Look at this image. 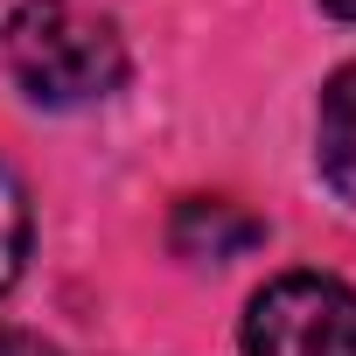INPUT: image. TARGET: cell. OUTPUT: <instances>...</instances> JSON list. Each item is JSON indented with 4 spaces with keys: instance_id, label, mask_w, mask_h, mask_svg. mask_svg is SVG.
Returning <instances> with one entry per match:
<instances>
[{
    "instance_id": "obj_2",
    "label": "cell",
    "mask_w": 356,
    "mask_h": 356,
    "mask_svg": "<svg viewBox=\"0 0 356 356\" xmlns=\"http://www.w3.org/2000/svg\"><path fill=\"white\" fill-rule=\"evenodd\" d=\"M245 356H356V286L286 273L245 307Z\"/></svg>"
},
{
    "instance_id": "obj_1",
    "label": "cell",
    "mask_w": 356,
    "mask_h": 356,
    "mask_svg": "<svg viewBox=\"0 0 356 356\" xmlns=\"http://www.w3.org/2000/svg\"><path fill=\"white\" fill-rule=\"evenodd\" d=\"M8 70L35 105H91L119 91L126 42L105 15L77 0H22L8 22Z\"/></svg>"
},
{
    "instance_id": "obj_7",
    "label": "cell",
    "mask_w": 356,
    "mask_h": 356,
    "mask_svg": "<svg viewBox=\"0 0 356 356\" xmlns=\"http://www.w3.org/2000/svg\"><path fill=\"white\" fill-rule=\"evenodd\" d=\"M328 15H342V22H356V0H321Z\"/></svg>"
},
{
    "instance_id": "obj_6",
    "label": "cell",
    "mask_w": 356,
    "mask_h": 356,
    "mask_svg": "<svg viewBox=\"0 0 356 356\" xmlns=\"http://www.w3.org/2000/svg\"><path fill=\"white\" fill-rule=\"evenodd\" d=\"M0 356H63V349L42 342V335H29V328H0Z\"/></svg>"
},
{
    "instance_id": "obj_4",
    "label": "cell",
    "mask_w": 356,
    "mask_h": 356,
    "mask_svg": "<svg viewBox=\"0 0 356 356\" xmlns=\"http://www.w3.org/2000/svg\"><path fill=\"white\" fill-rule=\"evenodd\" d=\"M314 161H321V182L356 203V63L328 77L321 91V119H314Z\"/></svg>"
},
{
    "instance_id": "obj_5",
    "label": "cell",
    "mask_w": 356,
    "mask_h": 356,
    "mask_svg": "<svg viewBox=\"0 0 356 356\" xmlns=\"http://www.w3.org/2000/svg\"><path fill=\"white\" fill-rule=\"evenodd\" d=\"M22 259H29V196L15 182V168L0 161V293L22 280Z\"/></svg>"
},
{
    "instance_id": "obj_3",
    "label": "cell",
    "mask_w": 356,
    "mask_h": 356,
    "mask_svg": "<svg viewBox=\"0 0 356 356\" xmlns=\"http://www.w3.org/2000/svg\"><path fill=\"white\" fill-rule=\"evenodd\" d=\"M168 238H175V252H182V259H238V252L266 245V224L245 217V210L224 203V196H196V203L175 210Z\"/></svg>"
}]
</instances>
